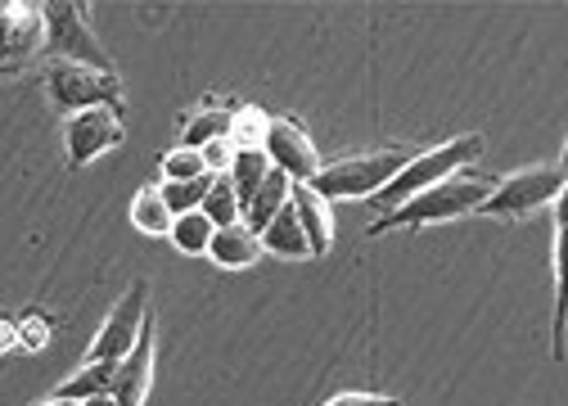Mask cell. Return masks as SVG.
I'll use <instances>...</instances> for the list:
<instances>
[{"label": "cell", "instance_id": "obj_8", "mask_svg": "<svg viewBox=\"0 0 568 406\" xmlns=\"http://www.w3.org/2000/svg\"><path fill=\"white\" fill-rule=\"evenodd\" d=\"M262 154L271 159V168H275V172L290 176V185H307V181L321 172L316 141L307 135V126H303V122H294V118H271L266 141H262Z\"/></svg>", "mask_w": 568, "mask_h": 406}, {"label": "cell", "instance_id": "obj_27", "mask_svg": "<svg viewBox=\"0 0 568 406\" xmlns=\"http://www.w3.org/2000/svg\"><path fill=\"white\" fill-rule=\"evenodd\" d=\"M82 406H118V402H113V397L104 393V397H91V402H82Z\"/></svg>", "mask_w": 568, "mask_h": 406}, {"label": "cell", "instance_id": "obj_25", "mask_svg": "<svg viewBox=\"0 0 568 406\" xmlns=\"http://www.w3.org/2000/svg\"><path fill=\"white\" fill-rule=\"evenodd\" d=\"M231 141H212V145H203L199 150V159H203V172H212V176H222L226 168H231Z\"/></svg>", "mask_w": 568, "mask_h": 406}, {"label": "cell", "instance_id": "obj_4", "mask_svg": "<svg viewBox=\"0 0 568 406\" xmlns=\"http://www.w3.org/2000/svg\"><path fill=\"white\" fill-rule=\"evenodd\" d=\"M41 23H45V50H50V59L82 63V68H95V73H113L109 50L91 32V10L87 6L50 0V6H41Z\"/></svg>", "mask_w": 568, "mask_h": 406}, {"label": "cell", "instance_id": "obj_13", "mask_svg": "<svg viewBox=\"0 0 568 406\" xmlns=\"http://www.w3.org/2000/svg\"><path fill=\"white\" fill-rule=\"evenodd\" d=\"M207 257L217 262V266H226V271H244V266H253V262L262 257V240H257V235H253L244 222H235V226L212 231Z\"/></svg>", "mask_w": 568, "mask_h": 406}, {"label": "cell", "instance_id": "obj_11", "mask_svg": "<svg viewBox=\"0 0 568 406\" xmlns=\"http://www.w3.org/2000/svg\"><path fill=\"white\" fill-rule=\"evenodd\" d=\"M150 388H154V316L145 321V329H140L135 348H131L122 362H113L109 397H113L118 406H145Z\"/></svg>", "mask_w": 568, "mask_h": 406}, {"label": "cell", "instance_id": "obj_16", "mask_svg": "<svg viewBox=\"0 0 568 406\" xmlns=\"http://www.w3.org/2000/svg\"><path fill=\"white\" fill-rule=\"evenodd\" d=\"M266 172H271V159H266L262 150H235V154H231L226 176H231V190H235V199H240V213L248 209V199L257 194V185L266 181Z\"/></svg>", "mask_w": 568, "mask_h": 406}, {"label": "cell", "instance_id": "obj_9", "mask_svg": "<svg viewBox=\"0 0 568 406\" xmlns=\"http://www.w3.org/2000/svg\"><path fill=\"white\" fill-rule=\"evenodd\" d=\"M118 145H122V113L118 109H82L73 118H63L68 168H87Z\"/></svg>", "mask_w": 568, "mask_h": 406}, {"label": "cell", "instance_id": "obj_6", "mask_svg": "<svg viewBox=\"0 0 568 406\" xmlns=\"http://www.w3.org/2000/svg\"><path fill=\"white\" fill-rule=\"evenodd\" d=\"M45 95H50V104L63 118H73L82 109H118L122 113V82H118V73H95V68H82V63L50 59L45 63Z\"/></svg>", "mask_w": 568, "mask_h": 406}, {"label": "cell", "instance_id": "obj_26", "mask_svg": "<svg viewBox=\"0 0 568 406\" xmlns=\"http://www.w3.org/2000/svg\"><path fill=\"white\" fill-rule=\"evenodd\" d=\"M325 406H402V402L397 397H384V393H338Z\"/></svg>", "mask_w": 568, "mask_h": 406}, {"label": "cell", "instance_id": "obj_12", "mask_svg": "<svg viewBox=\"0 0 568 406\" xmlns=\"http://www.w3.org/2000/svg\"><path fill=\"white\" fill-rule=\"evenodd\" d=\"M290 209L298 217V231L307 240V253L312 257L329 253V244H334V213H329V203L312 185H290Z\"/></svg>", "mask_w": 568, "mask_h": 406}, {"label": "cell", "instance_id": "obj_7", "mask_svg": "<svg viewBox=\"0 0 568 406\" xmlns=\"http://www.w3.org/2000/svg\"><path fill=\"white\" fill-rule=\"evenodd\" d=\"M145 321H150V294H145V281H135V285L118 298V307L104 316V325H100V334H95L87 362H104V366L122 362V357L135 348V338H140V329H145Z\"/></svg>", "mask_w": 568, "mask_h": 406}, {"label": "cell", "instance_id": "obj_3", "mask_svg": "<svg viewBox=\"0 0 568 406\" xmlns=\"http://www.w3.org/2000/svg\"><path fill=\"white\" fill-rule=\"evenodd\" d=\"M483 154V135H456V141H443L438 150H424V154H410V163L371 199L379 213H393L397 203H406V199H415L419 190H429V185H438V181H447V176H456V172H465V168H474V159Z\"/></svg>", "mask_w": 568, "mask_h": 406}, {"label": "cell", "instance_id": "obj_21", "mask_svg": "<svg viewBox=\"0 0 568 406\" xmlns=\"http://www.w3.org/2000/svg\"><path fill=\"white\" fill-rule=\"evenodd\" d=\"M131 222L145 231V235H168L172 231V213H168V203L159 199L154 185H145V190L131 199Z\"/></svg>", "mask_w": 568, "mask_h": 406}, {"label": "cell", "instance_id": "obj_5", "mask_svg": "<svg viewBox=\"0 0 568 406\" xmlns=\"http://www.w3.org/2000/svg\"><path fill=\"white\" fill-rule=\"evenodd\" d=\"M564 194V163H537L510 176H496V190L483 199V217H532Z\"/></svg>", "mask_w": 568, "mask_h": 406}, {"label": "cell", "instance_id": "obj_10", "mask_svg": "<svg viewBox=\"0 0 568 406\" xmlns=\"http://www.w3.org/2000/svg\"><path fill=\"white\" fill-rule=\"evenodd\" d=\"M45 50L41 6H6L0 0V78H14Z\"/></svg>", "mask_w": 568, "mask_h": 406}, {"label": "cell", "instance_id": "obj_14", "mask_svg": "<svg viewBox=\"0 0 568 406\" xmlns=\"http://www.w3.org/2000/svg\"><path fill=\"white\" fill-rule=\"evenodd\" d=\"M284 203H290V176L271 168V172H266V181L257 185V194L248 199V209L240 213V222H244V226L257 235V231H262V226H266V222H271V217L284 209Z\"/></svg>", "mask_w": 568, "mask_h": 406}, {"label": "cell", "instance_id": "obj_20", "mask_svg": "<svg viewBox=\"0 0 568 406\" xmlns=\"http://www.w3.org/2000/svg\"><path fill=\"white\" fill-rule=\"evenodd\" d=\"M207 185H212V172H203V176H194V181H159L154 190H159V199L168 203L172 217H185V213H199Z\"/></svg>", "mask_w": 568, "mask_h": 406}, {"label": "cell", "instance_id": "obj_22", "mask_svg": "<svg viewBox=\"0 0 568 406\" xmlns=\"http://www.w3.org/2000/svg\"><path fill=\"white\" fill-rule=\"evenodd\" d=\"M168 240H172L181 253L199 257V253H207V244H212V222H207L203 213H185V217H172V231H168Z\"/></svg>", "mask_w": 568, "mask_h": 406}, {"label": "cell", "instance_id": "obj_15", "mask_svg": "<svg viewBox=\"0 0 568 406\" xmlns=\"http://www.w3.org/2000/svg\"><path fill=\"white\" fill-rule=\"evenodd\" d=\"M257 240H262V253H275V257H312L290 203H284V209H280V213L257 231Z\"/></svg>", "mask_w": 568, "mask_h": 406}, {"label": "cell", "instance_id": "obj_1", "mask_svg": "<svg viewBox=\"0 0 568 406\" xmlns=\"http://www.w3.org/2000/svg\"><path fill=\"white\" fill-rule=\"evenodd\" d=\"M496 190V176H483L474 168L429 185V190H419L415 199L397 203L393 213H379L371 222L366 235H388V231H419V226H434V222H456L465 213H478L483 209V199Z\"/></svg>", "mask_w": 568, "mask_h": 406}, {"label": "cell", "instance_id": "obj_24", "mask_svg": "<svg viewBox=\"0 0 568 406\" xmlns=\"http://www.w3.org/2000/svg\"><path fill=\"white\" fill-rule=\"evenodd\" d=\"M159 176H163V181H194V176H203L199 150H172V154H163Z\"/></svg>", "mask_w": 568, "mask_h": 406}, {"label": "cell", "instance_id": "obj_18", "mask_svg": "<svg viewBox=\"0 0 568 406\" xmlns=\"http://www.w3.org/2000/svg\"><path fill=\"white\" fill-rule=\"evenodd\" d=\"M212 141H231V109H199L181 131V150H203Z\"/></svg>", "mask_w": 568, "mask_h": 406}, {"label": "cell", "instance_id": "obj_17", "mask_svg": "<svg viewBox=\"0 0 568 406\" xmlns=\"http://www.w3.org/2000/svg\"><path fill=\"white\" fill-rule=\"evenodd\" d=\"M109 384H113V366H104V362H87L73 379H63L50 397H54V402H73V406H82V402H91V397H104Z\"/></svg>", "mask_w": 568, "mask_h": 406}, {"label": "cell", "instance_id": "obj_28", "mask_svg": "<svg viewBox=\"0 0 568 406\" xmlns=\"http://www.w3.org/2000/svg\"><path fill=\"white\" fill-rule=\"evenodd\" d=\"M41 406H73V402H54V397H45V402H41Z\"/></svg>", "mask_w": 568, "mask_h": 406}, {"label": "cell", "instance_id": "obj_19", "mask_svg": "<svg viewBox=\"0 0 568 406\" xmlns=\"http://www.w3.org/2000/svg\"><path fill=\"white\" fill-rule=\"evenodd\" d=\"M199 213L212 222V231H222V226H235V222H240V199H235L226 172H222V176H212V185H207V194H203V203H199Z\"/></svg>", "mask_w": 568, "mask_h": 406}, {"label": "cell", "instance_id": "obj_23", "mask_svg": "<svg viewBox=\"0 0 568 406\" xmlns=\"http://www.w3.org/2000/svg\"><path fill=\"white\" fill-rule=\"evenodd\" d=\"M266 126H271V118L262 109L244 104L240 113H231V150H262Z\"/></svg>", "mask_w": 568, "mask_h": 406}, {"label": "cell", "instance_id": "obj_2", "mask_svg": "<svg viewBox=\"0 0 568 406\" xmlns=\"http://www.w3.org/2000/svg\"><path fill=\"white\" fill-rule=\"evenodd\" d=\"M415 150H402V145H388V150H371V154H352V159H334V163H321V172L307 181L329 209L338 199H375L406 163H410Z\"/></svg>", "mask_w": 568, "mask_h": 406}]
</instances>
